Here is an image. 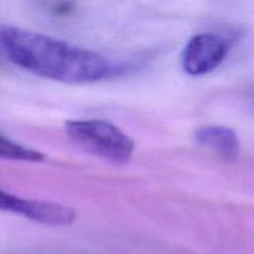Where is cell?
Wrapping results in <instances>:
<instances>
[{
    "label": "cell",
    "instance_id": "obj_6",
    "mask_svg": "<svg viewBox=\"0 0 254 254\" xmlns=\"http://www.w3.org/2000/svg\"><path fill=\"white\" fill-rule=\"evenodd\" d=\"M0 159L25 163H40L45 160V155L35 149L11 140L0 134Z\"/></svg>",
    "mask_w": 254,
    "mask_h": 254
},
{
    "label": "cell",
    "instance_id": "obj_5",
    "mask_svg": "<svg viewBox=\"0 0 254 254\" xmlns=\"http://www.w3.org/2000/svg\"><path fill=\"white\" fill-rule=\"evenodd\" d=\"M196 144L226 160H233L238 156L241 143L238 134L232 128L222 126H205L193 133Z\"/></svg>",
    "mask_w": 254,
    "mask_h": 254
},
{
    "label": "cell",
    "instance_id": "obj_2",
    "mask_svg": "<svg viewBox=\"0 0 254 254\" xmlns=\"http://www.w3.org/2000/svg\"><path fill=\"white\" fill-rule=\"evenodd\" d=\"M66 133L77 145L112 163H128L135 151L133 139L103 119L69 121L66 123Z\"/></svg>",
    "mask_w": 254,
    "mask_h": 254
},
{
    "label": "cell",
    "instance_id": "obj_1",
    "mask_svg": "<svg viewBox=\"0 0 254 254\" xmlns=\"http://www.w3.org/2000/svg\"><path fill=\"white\" fill-rule=\"evenodd\" d=\"M5 59L25 71L67 84H87L111 76L108 59L71 42L20 27H2Z\"/></svg>",
    "mask_w": 254,
    "mask_h": 254
},
{
    "label": "cell",
    "instance_id": "obj_7",
    "mask_svg": "<svg viewBox=\"0 0 254 254\" xmlns=\"http://www.w3.org/2000/svg\"><path fill=\"white\" fill-rule=\"evenodd\" d=\"M1 30L2 27H0V60L4 59V51H2V46H1Z\"/></svg>",
    "mask_w": 254,
    "mask_h": 254
},
{
    "label": "cell",
    "instance_id": "obj_4",
    "mask_svg": "<svg viewBox=\"0 0 254 254\" xmlns=\"http://www.w3.org/2000/svg\"><path fill=\"white\" fill-rule=\"evenodd\" d=\"M0 211L22 216L34 222L46 226H69L76 220V211L62 203L51 201L29 200L12 195L0 189Z\"/></svg>",
    "mask_w": 254,
    "mask_h": 254
},
{
    "label": "cell",
    "instance_id": "obj_3",
    "mask_svg": "<svg viewBox=\"0 0 254 254\" xmlns=\"http://www.w3.org/2000/svg\"><path fill=\"white\" fill-rule=\"evenodd\" d=\"M230 49L227 37L216 32H201L191 37L184 47L181 67L189 76H205L221 66Z\"/></svg>",
    "mask_w": 254,
    "mask_h": 254
}]
</instances>
